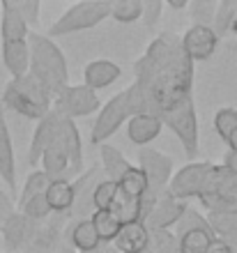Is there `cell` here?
Masks as SVG:
<instances>
[{"instance_id":"cell-9","label":"cell","mask_w":237,"mask_h":253,"mask_svg":"<svg viewBox=\"0 0 237 253\" xmlns=\"http://www.w3.org/2000/svg\"><path fill=\"white\" fill-rule=\"evenodd\" d=\"M139 168L147 177V191L157 193H166V187L173 177V159L168 154H161L152 147H141L139 150Z\"/></svg>"},{"instance_id":"cell-41","label":"cell","mask_w":237,"mask_h":253,"mask_svg":"<svg viewBox=\"0 0 237 253\" xmlns=\"http://www.w3.org/2000/svg\"><path fill=\"white\" fill-rule=\"evenodd\" d=\"M231 30L237 35V16H235V21H233V28H231Z\"/></svg>"},{"instance_id":"cell-31","label":"cell","mask_w":237,"mask_h":253,"mask_svg":"<svg viewBox=\"0 0 237 253\" xmlns=\"http://www.w3.org/2000/svg\"><path fill=\"white\" fill-rule=\"evenodd\" d=\"M51 184V180L47 177L44 170H33V173L28 175L26 184H23V191L19 196V207L26 203V200L35 198V196H42V193H47V187Z\"/></svg>"},{"instance_id":"cell-14","label":"cell","mask_w":237,"mask_h":253,"mask_svg":"<svg viewBox=\"0 0 237 253\" xmlns=\"http://www.w3.org/2000/svg\"><path fill=\"white\" fill-rule=\"evenodd\" d=\"M0 177L9 191L16 189V164H14V143L5 120V111L0 104Z\"/></svg>"},{"instance_id":"cell-39","label":"cell","mask_w":237,"mask_h":253,"mask_svg":"<svg viewBox=\"0 0 237 253\" xmlns=\"http://www.w3.org/2000/svg\"><path fill=\"white\" fill-rule=\"evenodd\" d=\"M168 5L173 7V9H187V7H189V2H187V0H171V2H168Z\"/></svg>"},{"instance_id":"cell-17","label":"cell","mask_w":237,"mask_h":253,"mask_svg":"<svg viewBox=\"0 0 237 253\" xmlns=\"http://www.w3.org/2000/svg\"><path fill=\"white\" fill-rule=\"evenodd\" d=\"M120 67L111 60H93L88 62L83 69V85L90 90H104V87L113 85L120 79Z\"/></svg>"},{"instance_id":"cell-22","label":"cell","mask_w":237,"mask_h":253,"mask_svg":"<svg viewBox=\"0 0 237 253\" xmlns=\"http://www.w3.org/2000/svg\"><path fill=\"white\" fill-rule=\"evenodd\" d=\"M47 203L51 212H67L74 205V182L72 180H53L47 187Z\"/></svg>"},{"instance_id":"cell-15","label":"cell","mask_w":237,"mask_h":253,"mask_svg":"<svg viewBox=\"0 0 237 253\" xmlns=\"http://www.w3.org/2000/svg\"><path fill=\"white\" fill-rule=\"evenodd\" d=\"M58 140H60V145L65 147L67 157H69L72 173H81V170H83V147H81V136H79V129L74 125V120L60 115Z\"/></svg>"},{"instance_id":"cell-8","label":"cell","mask_w":237,"mask_h":253,"mask_svg":"<svg viewBox=\"0 0 237 253\" xmlns=\"http://www.w3.org/2000/svg\"><path fill=\"white\" fill-rule=\"evenodd\" d=\"M53 111H58L62 118L76 120V118H88L95 111L101 108L97 92L86 85H67L65 92L60 94L58 99H53Z\"/></svg>"},{"instance_id":"cell-40","label":"cell","mask_w":237,"mask_h":253,"mask_svg":"<svg viewBox=\"0 0 237 253\" xmlns=\"http://www.w3.org/2000/svg\"><path fill=\"white\" fill-rule=\"evenodd\" d=\"M226 145L231 147V154H235V157H237V136H235V138H231V140H228Z\"/></svg>"},{"instance_id":"cell-3","label":"cell","mask_w":237,"mask_h":253,"mask_svg":"<svg viewBox=\"0 0 237 253\" xmlns=\"http://www.w3.org/2000/svg\"><path fill=\"white\" fill-rule=\"evenodd\" d=\"M2 104L12 108L14 113L23 115L28 120H37L47 118L53 106V99L48 92L42 87V83L35 79L33 74H26L21 79H12L5 85L2 92Z\"/></svg>"},{"instance_id":"cell-18","label":"cell","mask_w":237,"mask_h":253,"mask_svg":"<svg viewBox=\"0 0 237 253\" xmlns=\"http://www.w3.org/2000/svg\"><path fill=\"white\" fill-rule=\"evenodd\" d=\"M161 126L164 125L159 120V115H152V113L134 115L127 122V136H129V140H132L134 145L145 147L147 143H152L161 133Z\"/></svg>"},{"instance_id":"cell-13","label":"cell","mask_w":237,"mask_h":253,"mask_svg":"<svg viewBox=\"0 0 237 253\" xmlns=\"http://www.w3.org/2000/svg\"><path fill=\"white\" fill-rule=\"evenodd\" d=\"M58 126H60V113L58 111H48L47 118H42L37 129L33 133V143H30V150H28V164L30 166H37L42 159V154L51 145L55 136H58Z\"/></svg>"},{"instance_id":"cell-16","label":"cell","mask_w":237,"mask_h":253,"mask_svg":"<svg viewBox=\"0 0 237 253\" xmlns=\"http://www.w3.org/2000/svg\"><path fill=\"white\" fill-rule=\"evenodd\" d=\"M118 253H145L150 247V230L145 223H127L113 240Z\"/></svg>"},{"instance_id":"cell-21","label":"cell","mask_w":237,"mask_h":253,"mask_svg":"<svg viewBox=\"0 0 237 253\" xmlns=\"http://www.w3.org/2000/svg\"><path fill=\"white\" fill-rule=\"evenodd\" d=\"M111 212L120 219L122 226L127 223H143V205H141V198H134V196H127L118 189L115 198H113Z\"/></svg>"},{"instance_id":"cell-7","label":"cell","mask_w":237,"mask_h":253,"mask_svg":"<svg viewBox=\"0 0 237 253\" xmlns=\"http://www.w3.org/2000/svg\"><path fill=\"white\" fill-rule=\"evenodd\" d=\"M212 164L207 161H191L185 168H180L178 173H173L166 193L175 200H189V198H200V193L205 189V177L210 173Z\"/></svg>"},{"instance_id":"cell-38","label":"cell","mask_w":237,"mask_h":253,"mask_svg":"<svg viewBox=\"0 0 237 253\" xmlns=\"http://www.w3.org/2000/svg\"><path fill=\"white\" fill-rule=\"evenodd\" d=\"M207 253H235V249H233V244H228L224 240H212Z\"/></svg>"},{"instance_id":"cell-32","label":"cell","mask_w":237,"mask_h":253,"mask_svg":"<svg viewBox=\"0 0 237 253\" xmlns=\"http://www.w3.org/2000/svg\"><path fill=\"white\" fill-rule=\"evenodd\" d=\"M19 210H21V214H23L28 221H44L48 214H51V207H48L47 196H44V193H42V196H35V198H30V200H26Z\"/></svg>"},{"instance_id":"cell-30","label":"cell","mask_w":237,"mask_h":253,"mask_svg":"<svg viewBox=\"0 0 237 253\" xmlns=\"http://www.w3.org/2000/svg\"><path fill=\"white\" fill-rule=\"evenodd\" d=\"M143 14V0H115L111 5V19L118 23H134Z\"/></svg>"},{"instance_id":"cell-33","label":"cell","mask_w":237,"mask_h":253,"mask_svg":"<svg viewBox=\"0 0 237 253\" xmlns=\"http://www.w3.org/2000/svg\"><path fill=\"white\" fill-rule=\"evenodd\" d=\"M115 193H118V184H115V182H111V180H101V182H99L97 187H95V191H93L95 212H97V210H111Z\"/></svg>"},{"instance_id":"cell-19","label":"cell","mask_w":237,"mask_h":253,"mask_svg":"<svg viewBox=\"0 0 237 253\" xmlns=\"http://www.w3.org/2000/svg\"><path fill=\"white\" fill-rule=\"evenodd\" d=\"M40 164H42V170L47 173V177L51 182L53 180H69V177H67V173L72 170V168H69V157H67L65 147L60 145L58 136H55V140L44 150Z\"/></svg>"},{"instance_id":"cell-28","label":"cell","mask_w":237,"mask_h":253,"mask_svg":"<svg viewBox=\"0 0 237 253\" xmlns=\"http://www.w3.org/2000/svg\"><path fill=\"white\" fill-rule=\"evenodd\" d=\"M212 233L210 230H203V228H198V230H189L180 237V253H207L212 244Z\"/></svg>"},{"instance_id":"cell-23","label":"cell","mask_w":237,"mask_h":253,"mask_svg":"<svg viewBox=\"0 0 237 253\" xmlns=\"http://www.w3.org/2000/svg\"><path fill=\"white\" fill-rule=\"evenodd\" d=\"M28 223H30V221H28L23 214L14 212L12 216L0 226V230L5 235V247L9 249V251H16V249L28 240V233H30V230H28Z\"/></svg>"},{"instance_id":"cell-2","label":"cell","mask_w":237,"mask_h":253,"mask_svg":"<svg viewBox=\"0 0 237 253\" xmlns=\"http://www.w3.org/2000/svg\"><path fill=\"white\" fill-rule=\"evenodd\" d=\"M28 48H30V72L42 83L51 99H58L69 85V67L58 44L48 35L30 33L28 35Z\"/></svg>"},{"instance_id":"cell-20","label":"cell","mask_w":237,"mask_h":253,"mask_svg":"<svg viewBox=\"0 0 237 253\" xmlns=\"http://www.w3.org/2000/svg\"><path fill=\"white\" fill-rule=\"evenodd\" d=\"M99 154H101V170H104V177L118 184V182L122 180V175L132 168V164L127 161V157L120 152L118 147L108 145V143L99 145Z\"/></svg>"},{"instance_id":"cell-12","label":"cell","mask_w":237,"mask_h":253,"mask_svg":"<svg viewBox=\"0 0 237 253\" xmlns=\"http://www.w3.org/2000/svg\"><path fill=\"white\" fill-rule=\"evenodd\" d=\"M185 210H187V203L171 198L168 193H161V198L157 200L154 210H152L150 216L145 219V226H147L150 233H154V230H168V228L175 226L180 221V216L185 214Z\"/></svg>"},{"instance_id":"cell-36","label":"cell","mask_w":237,"mask_h":253,"mask_svg":"<svg viewBox=\"0 0 237 253\" xmlns=\"http://www.w3.org/2000/svg\"><path fill=\"white\" fill-rule=\"evenodd\" d=\"M16 12L21 14V19L26 21V26H37L40 23V12H42V2L40 0H14Z\"/></svg>"},{"instance_id":"cell-29","label":"cell","mask_w":237,"mask_h":253,"mask_svg":"<svg viewBox=\"0 0 237 253\" xmlns=\"http://www.w3.org/2000/svg\"><path fill=\"white\" fill-rule=\"evenodd\" d=\"M214 131L224 143H228L231 138L237 136V111L231 106L219 108L214 115Z\"/></svg>"},{"instance_id":"cell-37","label":"cell","mask_w":237,"mask_h":253,"mask_svg":"<svg viewBox=\"0 0 237 253\" xmlns=\"http://www.w3.org/2000/svg\"><path fill=\"white\" fill-rule=\"evenodd\" d=\"M166 2H161V0H145L143 2V23L147 28H154L159 23V19H161V12H164Z\"/></svg>"},{"instance_id":"cell-1","label":"cell","mask_w":237,"mask_h":253,"mask_svg":"<svg viewBox=\"0 0 237 253\" xmlns=\"http://www.w3.org/2000/svg\"><path fill=\"white\" fill-rule=\"evenodd\" d=\"M136 85L145 94L147 113L159 115L191 97L193 62L182 51L173 33H161L147 46V53L134 65Z\"/></svg>"},{"instance_id":"cell-6","label":"cell","mask_w":237,"mask_h":253,"mask_svg":"<svg viewBox=\"0 0 237 253\" xmlns=\"http://www.w3.org/2000/svg\"><path fill=\"white\" fill-rule=\"evenodd\" d=\"M134 115H136V111H134V106H132L129 92H127V90L125 92H118L99 111L97 120H95V126H93V133H90V140H93L95 145H104L106 140L111 138L125 122H129V118H134Z\"/></svg>"},{"instance_id":"cell-26","label":"cell","mask_w":237,"mask_h":253,"mask_svg":"<svg viewBox=\"0 0 237 253\" xmlns=\"http://www.w3.org/2000/svg\"><path fill=\"white\" fill-rule=\"evenodd\" d=\"M235 16H237V0H221V2H217V12H214V19H212L210 28L214 30V35L219 40L233 28Z\"/></svg>"},{"instance_id":"cell-27","label":"cell","mask_w":237,"mask_h":253,"mask_svg":"<svg viewBox=\"0 0 237 253\" xmlns=\"http://www.w3.org/2000/svg\"><path fill=\"white\" fill-rule=\"evenodd\" d=\"M147 187H150V184H147V177H145V173L139 166H132L122 175V180L118 182L120 191L127 193V196H134V198H143Z\"/></svg>"},{"instance_id":"cell-11","label":"cell","mask_w":237,"mask_h":253,"mask_svg":"<svg viewBox=\"0 0 237 253\" xmlns=\"http://www.w3.org/2000/svg\"><path fill=\"white\" fill-rule=\"evenodd\" d=\"M2 65L12 79H21L30 72L28 37H2Z\"/></svg>"},{"instance_id":"cell-35","label":"cell","mask_w":237,"mask_h":253,"mask_svg":"<svg viewBox=\"0 0 237 253\" xmlns=\"http://www.w3.org/2000/svg\"><path fill=\"white\" fill-rule=\"evenodd\" d=\"M178 226V237H182L185 233H189V230H198V228H203V230H210V223L200 216V214L196 212V210H191L189 205H187L185 214L180 216V221L175 223Z\"/></svg>"},{"instance_id":"cell-4","label":"cell","mask_w":237,"mask_h":253,"mask_svg":"<svg viewBox=\"0 0 237 253\" xmlns=\"http://www.w3.org/2000/svg\"><path fill=\"white\" fill-rule=\"evenodd\" d=\"M111 5H113L111 0H83V2H76L48 28V37L81 33V30H90V28L99 26L104 19L111 16Z\"/></svg>"},{"instance_id":"cell-25","label":"cell","mask_w":237,"mask_h":253,"mask_svg":"<svg viewBox=\"0 0 237 253\" xmlns=\"http://www.w3.org/2000/svg\"><path fill=\"white\" fill-rule=\"evenodd\" d=\"M72 244L79 249L81 253H95L99 247H101V242H99L90 219L79 221V223L72 228Z\"/></svg>"},{"instance_id":"cell-34","label":"cell","mask_w":237,"mask_h":253,"mask_svg":"<svg viewBox=\"0 0 237 253\" xmlns=\"http://www.w3.org/2000/svg\"><path fill=\"white\" fill-rule=\"evenodd\" d=\"M191 9V19L196 21L193 26H212V19H214V12H217V2L214 0H196L189 5Z\"/></svg>"},{"instance_id":"cell-10","label":"cell","mask_w":237,"mask_h":253,"mask_svg":"<svg viewBox=\"0 0 237 253\" xmlns=\"http://www.w3.org/2000/svg\"><path fill=\"white\" fill-rule=\"evenodd\" d=\"M180 44H182V51L187 53V58L191 62H203L214 55V51L219 46V37L207 26H191L182 35Z\"/></svg>"},{"instance_id":"cell-24","label":"cell","mask_w":237,"mask_h":253,"mask_svg":"<svg viewBox=\"0 0 237 253\" xmlns=\"http://www.w3.org/2000/svg\"><path fill=\"white\" fill-rule=\"evenodd\" d=\"M90 223L95 226V233H97V237H99L101 244L113 242L115 237H118L120 228H122L120 219L111 212V210H97V212L90 216Z\"/></svg>"},{"instance_id":"cell-5","label":"cell","mask_w":237,"mask_h":253,"mask_svg":"<svg viewBox=\"0 0 237 253\" xmlns=\"http://www.w3.org/2000/svg\"><path fill=\"white\" fill-rule=\"evenodd\" d=\"M159 120L178 136L187 157L193 159L198 154V118H196V106H193V97H187L185 101H180L178 106L159 113Z\"/></svg>"}]
</instances>
